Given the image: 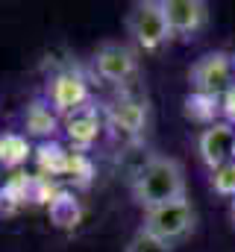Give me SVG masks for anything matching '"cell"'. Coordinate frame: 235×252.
I'll return each instance as SVG.
<instances>
[{"label":"cell","instance_id":"1","mask_svg":"<svg viewBox=\"0 0 235 252\" xmlns=\"http://www.w3.org/2000/svg\"><path fill=\"white\" fill-rule=\"evenodd\" d=\"M132 199L147 211L165 202L185 199V170L171 156H150L135 173L129 185Z\"/></svg>","mask_w":235,"mask_h":252},{"label":"cell","instance_id":"2","mask_svg":"<svg viewBox=\"0 0 235 252\" xmlns=\"http://www.w3.org/2000/svg\"><path fill=\"white\" fill-rule=\"evenodd\" d=\"M126 32L144 53H159L174 41L165 3L162 0H138L126 12Z\"/></svg>","mask_w":235,"mask_h":252},{"label":"cell","instance_id":"3","mask_svg":"<svg viewBox=\"0 0 235 252\" xmlns=\"http://www.w3.org/2000/svg\"><path fill=\"white\" fill-rule=\"evenodd\" d=\"M197 226V211L191 205V199H176V202H165V205H156V208H147L141 214V229L165 244L174 247L176 241L188 238Z\"/></svg>","mask_w":235,"mask_h":252},{"label":"cell","instance_id":"4","mask_svg":"<svg viewBox=\"0 0 235 252\" xmlns=\"http://www.w3.org/2000/svg\"><path fill=\"white\" fill-rule=\"evenodd\" d=\"M188 82H191V91L194 94H206V97L221 100L224 94H230L235 88L233 56L224 53V50H215V53L200 56L197 62L191 64V70H188Z\"/></svg>","mask_w":235,"mask_h":252},{"label":"cell","instance_id":"5","mask_svg":"<svg viewBox=\"0 0 235 252\" xmlns=\"http://www.w3.org/2000/svg\"><path fill=\"white\" fill-rule=\"evenodd\" d=\"M44 100L53 106V112H56L59 118H65V115H71V112L88 106L91 91H88L85 76L77 73L74 67H68V70H59V73L50 76L47 91H44Z\"/></svg>","mask_w":235,"mask_h":252},{"label":"cell","instance_id":"6","mask_svg":"<svg viewBox=\"0 0 235 252\" xmlns=\"http://www.w3.org/2000/svg\"><path fill=\"white\" fill-rule=\"evenodd\" d=\"M197 156L209 170L235 161V126L230 121H215L203 126V132L197 135Z\"/></svg>","mask_w":235,"mask_h":252},{"label":"cell","instance_id":"7","mask_svg":"<svg viewBox=\"0 0 235 252\" xmlns=\"http://www.w3.org/2000/svg\"><path fill=\"white\" fill-rule=\"evenodd\" d=\"M135 70H138V59H135V53L126 44L106 41V44L97 47V53H94V73L103 82L123 85V82H129L135 76Z\"/></svg>","mask_w":235,"mask_h":252},{"label":"cell","instance_id":"8","mask_svg":"<svg viewBox=\"0 0 235 252\" xmlns=\"http://www.w3.org/2000/svg\"><path fill=\"white\" fill-rule=\"evenodd\" d=\"M100 132H103V118H100V112H97L91 103L62 118V135H65V141H68V150L88 153V150L97 144Z\"/></svg>","mask_w":235,"mask_h":252},{"label":"cell","instance_id":"9","mask_svg":"<svg viewBox=\"0 0 235 252\" xmlns=\"http://www.w3.org/2000/svg\"><path fill=\"white\" fill-rule=\"evenodd\" d=\"M174 38H194L209 24V3L203 0H162Z\"/></svg>","mask_w":235,"mask_h":252},{"label":"cell","instance_id":"10","mask_svg":"<svg viewBox=\"0 0 235 252\" xmlns=\"http://www.w3.org/2000/svg\"><path fill=\"white\" fill-rule=\"evenodd\" d=\"M24 129H27V138H39V144H41V141H53L62 124H59V115L53 112V106L44 97H36L24 109Z\"/></svg>","mask_w":235,"mask_h":252},{"label":"cell","instance_id":"11","mask_svg":"<svg viewBox=\"0 0 235 252\" xmlns=\"http://www.w3.org/2000/svg\"><path fill=\"white\" fill-rule=\"evenodd\" d=\"M106 115H109V124L120 129V132H126V135H138L147 124V106L141 100H132V97L115 100L106 109Z\"/></svg>","mask_w":235,"mask_h":252},{"label":"cell","instance_id":"12","mask_svg":"<svg viewBox=\"0 0 235 252\" xmlns=\"http://www.w3.org/2000/svg\"><path fill=\"white\" fill-rule=\"evenodd\" d=\"M30 179L33 173H21L15 170L3 185H0V217H15L30 199Z\"/></svg>","mask_w":235,"mask_h":252},{"label":"cell","instance_id":"13","mask_svg":"<svg viewBox=\"0 0 235 252\" xmlns=\"http://www.w3.org/2000/svg\"><path fill=\"white\" fill-rule=\"evenodd\" d=\"M36 147L21 132H3L0 135V167L3 170H21L33 158Z\"/></svg>","mask_w":235,"mask_h":252},{"label":"cell","instance_id":"14","mask_svg":"<svg viewBox=\"0 0 235 252\" xmlns=\"http://www.w3.org/2000/svg\"><path fill=\"white\" fill-rule=\"evenodd\" d=\"M68 147H62L59 141H41L39 147H36V153H33V158H36V164H39V173L41 176H50V179H56L65 173V164H68Z\"/></svg>","mask_w":235,"mask_h":252},{"label":"cell","instance_id":"15","mask_svg":"<svg viewBox=\"0 0 235 252\" xmlns=\"http://www.w3.org/2000/svg\"><path fill=\"white\" fill-rule=\"evenodd\" d=\"M47 211H50V220L56 223L59 229H74L79 223V214H82L77 196L68 193V190H59L56 196H53V202L47 205Z\"/></svg>","mask_w":235,"mask_h":252},{"label":"cell","instance_id":"16","mask_svg":"<svg viewBox=\"0 0 235 252\" xmlns=\"http://www.w3.org/2000/svg\"><path fill=\"white\" fill-rule=\"evenodd\" d=\"M218 112H221V100H215V97H206V94H188V100H185V115L191 118V121H197V124H215V118H218Z\"/></svg>","mask_w":235,"mask_h":252},{"label":"cell","instance_id":"17","mask_svg":"<svg viewBox=\"0 0 235 252\" xmlns=\"http://www.w3.org/2000/svg\"><path fill=\"white\" fill-rule=\"evenodd\" d=\"M62 176H65L68 182H74L77 188H88V185H91V176H94V167H91L88 153H77V150H71Z\"/></svg>","mask_w":235,"mask_h":252},{"label":"cell","instance_id":"18","mask_svg":"<svg viewBox=\"0 0 235 252\" xmlns=\"http://www.w3.org/2000/svg\"><path fill=\"white\" fill-rule=\"evenodd\" d=\"M209 185L218 196L235 199V161H227V164L209 170Z\"/></svg>","mask_w":235,"mask_h":252},{"label":"cell","instance_id":"19","mask_svg":"<svg viewBox=\"0 0 235 252\" xmlns=\"http://www.w3.org/2000/svg\"><path fill=\"white\" fill-rule=\"evenodd\" d=\"M123 252H174V247L165 244V241H159V238H153V235H147L144 229H138L129 238V244L123 247Z\"/></svg>","mask_w":235,"mask_h":252},{"label":"cell","instance_id":"20","mask_svg":"<svg viewBox=\"0 0 235 252\" xmlns=\"http://www.w3.org/2000/svg\"><path fill=\"white\" fill-rule=\"evenodd\" d=\"M221 103H224L221 109L227 112V118H230V124H233V121H235V88L230 91V94H224V97H221Z\"/></svg>","mask_w":235,"mask_h":252},{"label":"cell","instance_id":"21","mask_svg":"<svg viewBox=\"0 0 235 252\" xmlns=\"http://www.w3.org/2000/svg\"><path fill=\"white\" fill-rule=\"evenodd\" d=\"M230 217H233V226H235V199H230Z\"/></svg>","mask_w":235,"mask_h":252},{"label":"cell","instance_id":"22","mask_svg":"<svg viewBox=\"0 0 235 252\" xmlns=\"http://www.w3.org/2000/svg\"><path fill=\"white\" fill-rule=\"evenodd\" d=\"M233 64H235V56H233Z\"/></svg>","mask_w":235,"mask_h":252},{"label":"cell","instance_id":"23","mask_svg":"<svg viewBox=\"0 0 235 252\" xmlns=\"http://www.w3.org/2000/svg\"><path fill=\"white\" fill-rule=\"evenodd\" d=\"M0 170H3V167H0Z\"/></svg>","mask_w":235,"mask_h":252}]
</instances>
